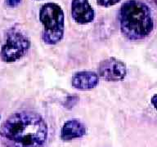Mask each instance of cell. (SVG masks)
<instances>
[{
  "label": "cell",
  "mask_w": 157,
  "mask_h": 147,
  "mask_svg": "<svg viewBox=\"0 0 157 147\" xmlns=\"http://www.w3.org/2000/svg\"><path fill=\"white\" fill-rule=\"evenodd\" d=\"M98 70V76L109 82L124 80L128 74L124 62L115 57H109L101 61Z\"/></svg>",
  "instance_id": "cell-5"
},
{
  "label": "cell",
  "mask_w": 157,
  "mask_h": 147,
  "mask_svg": "<svg viewBox=\"0 0 157 147\" xmlns=\"http://www.w3.org/2000/svg\"><path fill=\"white\" fill-rule=\"evenodd\" d=\"M99 76L93 71H78L74 74L71 84L79 91H88L95 88L99 83Z\"/></svg>",
  "instance_id": "cell-7"
},
{
  "label": "cell",
  "mask_w": 157,
  "mask_h": 147,
  "mask_svg": "<svg viewBox=\"0 0 157 147\" xmlns=\"http://www.w3.org/2000/svg\"><path fill=\"white\" fill-rule=\"evenodd\" d=\"M48 133L44 119L31 111L15 113L0 127V137L7 147H42Z\"/></svg>",
  "instance_id": "cell-1"
},
{
  "label": "cell",
  "mask_w": 157,
  "mask_h": 147,
  "mask_svg": "<svg viewBox=\"0 0 157 147\" xmlns=\"http://www.w3.org/2000/svg\"><path fill=\"white\" fill-rule=\"evenodd\" d=\"M71 15L77 23L85 24L93 21L95 12L88 0H72Z\"/></svg>",
  "instance_id": "cell-6"
},
{
  "label": "cell",
  "mask_w": 157,
  "mask_h": 147,
  "mask_svg": "<svg viewBox=\"0 0 157 147\" xmlns=\"http://www.w3.org/2000/svg\"><path fill=\"white\" fill-rule=\"evenodd\" d=\"M150 3H151L152 5H154L155 7H157V0H147Z\"/></svg>",
  "instance_id": "cell-13"
},
{
  "label": "cell",
  "mask_w": 157,
  "mask_h": 147,
  "mask_svg": "<svg viewBox=\"0 0 157 147\" xmlns=\"http://www.w3.org/2000/svg\"><path fill=\"white\" fill-rule=\"evenodd\" d=\"M30 47V42L26 35L21 31L12 29L7 35L5 43L2 45L0 56L7 63L15 62L21 59Z\"/></svg>",
  "instance_id": "cell-4"
},
{
  "label": "cell",
  "mask_w": 157,
  "mask_h": 147,
  "mask_svg": "<svg viewBox=\"0 0 157 147\" xmlns=\"http://www.w3.org/2000/svg\"><path fill=\"white\" fill-rule=\"evenodd\" d=\"M39 19L44 25L43 40L46 44L55 45L63 39L64 13L61 7L54 2H48L41 7Z\"/></svg>",
  "instance_id": "cell-3"
},
{
  "label": "cell",
  "mask_w": 157,
  "mask_h": 147,
  "mask_svg": "<svg viewBox=\"0 0 157 147\" xmlns=\"http://www.w3.org/2000/svg\"><path fill=\"white\" fill-rule=\"evenodd\" d=\"M21 2V0H6V3L7 6L11 7H15L18 6Z\"/></svg>",
  "instance_id": "cell-11"
},
{
  "label": "cell",
  "mask_w": 157,
  "mask_h": 147,
  "mask_svg": "<svg viewBox=\"0 0 157 147\" xmlns=\"http://www.w3.org/2000/svg\"><path fill=\"white\" fill-rule=\"evenodd\" d=\"M151 102L152 105L154 106V108L157 110V94H155L153 96L151 97Z\"/></svg>",
  "instance_id": "cell-12"
},
{
  "label": "cell",
  "mask_w": 157,
  "mask_h": 147,
  "mask_svg": "<svg viewBox=\"0 0 157 147\" xmlns=\"http://www.w3.org/2000/svg\"><path fill=\"white\" fill-rule=\"evenodd\" d=\"M87 133L85 125L78 119H70L66 121L62 126L61 138L65 141L82 138Z\"/></svg>",
  "instance_id": "cell-8"
},
{
  "label": "cell",
  "mask_w": 157,
  "mask_h": 147,
  "mask_svg": "<svg viewBox=\"0 0 157 147\" xmlns=\"http://www.w3.org/2000/svg\"><path fill=\"white\" fill-rule=\"evenodd\" d=\"M78 100V97L77 96H69L67 98V100H66V103H65V107L69 108V109L74 107L77 104Z\"/></svg>",
  "instance_id": "cell-9"
},
{
  "label": "cell",
  "mask_w": 157,
  "mask_h": 147,
  "mask_svg": "<svg viewBox=\"0 0 157 147\" xmlns=\"http://www.w3.org/2000/svg\"><path fill=\"white\" fill-rule=\"evenodd\" d=\"M120 1L121 0H97V2L101 7H107L117 4L118 2H120Z\"/></svg>",
  "instance_id": "cell-10"
},
{
  "label": "cell",
  "mask_w": 157,
  "mask_h": 147,
  "mask_svg": "<svg viewBox=\"0 0 157 147\" xmlns=\"http://www.w3.org/2000/svg\"><path fill=\"white\" fill-rule=\"evenodd\" d=\"M121 32L130 40H139L149 35L154 28L151 11L139 0H128L119 11Z\"/></svg>",
  "instance_id": "cell-2"
}]
</instances>
